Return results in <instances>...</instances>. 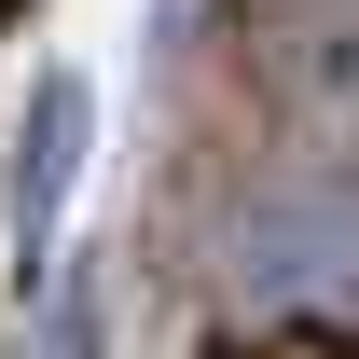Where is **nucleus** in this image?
Wrapping results in <instances>:
<instances>
[{"mask_svg":"<svg viewBox=\"0 0 359 359\" xmlns=\"http://www.w3.org/2000/svg\"><path fill=\"white\" fill-rule=\"evenodd\" d=\"M222 276L263 318H359V180H276L235 222Z\"/></svg>","mask_w":359,"mask_h":359,"instance_id":"f257e3e1","label":"nucleus"}]
</instances>
